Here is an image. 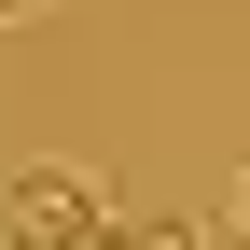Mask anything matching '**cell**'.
Returning a JSON list of instances; mask_svg holds the SVG:
<instances>
[{"label":"cell","instance_id":"4","mask_svg":"<svg viewBox=\"0 0 250 250\" xmlns=\"http://www.w3.org/2000/svg\"><path fill=\"white\" fill-rule=\"evenodd\" d=\"M236 250H250V223H236Z\"/></svg>","mask_w":250,"mask_h":250},{"label":"cell","instance_id":"2","mask_svg":"<svg viewBox=\"0 0 250 250\" xmlns=\"http://www.w3.org/2000/svg\"><path fill=\"white\" fill-rule=\"evenodd\" d=\"M167 250H208V236H195V223H181V236H167Z\"/></svg>","mask_w":250,"mask_h":250},{"label":"cell","instance_id":"1","mask_svg":"<svg viewBox=\"0 0 250 250\" xmlns=\"http://www.w3.org/2000/svg\"><path fill=\"white\" fill-rule=\"evenodd\" d=\"M111 223V181H83V167H28L14 181V250H83Z\"/></svg>","mask_w":250,"mask_h":250},{"label":"cell","instance_id":"3","mask_svg":"<svg viewBox=\"0 0 250 250\" xmlns=\"http://www.w3.org/2000/svg\"><path fill=\"white\" fill-rule=\"evenodd\" d=\"M14 14H28V0H0V28H14Z\"/></svg>","mask_w":250,"mask_h":250}]
</instances>
